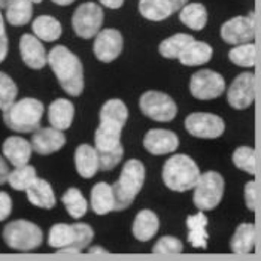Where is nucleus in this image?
Wrapping results in <instances>:
<instances>
[{"label": "nucleus", "mask_w": 261, "mask_h": 261, "mask_svg": "<svg viewBox=\"0 0 261 261\" xmlns=\"http://www.w3.org/2000/svg\"><path fill=\"white\" fill-rule=\"evenodd\" d=\"M48 64L56 73L61 88L73 97L84 90V69L81 60L66 46H54L48 54Z\"/></svg>", "instance_id": "nucleus-1"}, {"label": "nucleus", "mask_w": 261, "mask_h": 261, "mask_svg": "<svg viewBox=\"0 0 261 261\" xmlns=\"http://www.w3.org/2000/svg\"><path fill=\"white\" fill-rule=\"evenodd\" d=\"M94 238L88 224H54L48 233V245L57 249V254H80Z\"/></svg>", "instance_id": "nucleus-2"}, {"label": "nucleus", "mask_w": 261, "mask_h": 261, "mask_svg": "<svg viewBox=\"0 0 261 261\" xmlns=\"http://www.w3.org/2000/svg\"><path fill=\"white\" fill-rule=\"evenodd\" d=\"M164 185L176 193H185L196 187L200 178V169L197 163L185 154H178L166 160L163 166Z\"/></svg>", "instance_id": "nucleus-3"}, {"label": "nucleus", "mask_w": 261, "mask_h": 261, "mask_svg": "<svg viewBox=\"0 0 261 261\" xmlns=\"http://www.w3.org/2000/svg\"><path fill=\"white\" fill-rule=\"evenodd\" d=\"M43 109V103L40 100L25 97L3 111V121L17 133H33L39 128Z\"/></svg>", "instance_id": "nucleus-4"}, {"label": "nucleus", "mask_w": 261, "mask_h": 261, "mask_svg": "<svg viewBox=\"0 0 261 261\" xmlns=\"http://www.w3.org/2000/svg\"><path fill=\"white\" fill-rule=\"evenodd\" d=\"M145 182V166L139 160H128L122 170L120 179L112 185L115 196V211H125L141 193Z\"/></svg>", "instance_id": "nucleus-5"}, {"label": "nucleus", "mask_w": 261, "mask_h": 261, "mask_svg": "<svg viewBox=\"0 0 261 261\" xmlns=\"http://www.w3.org/2000/svg\"><path fill=\"white\" fill-rule=\"evenodd\" d=\"M94 145L99 154L100 170H112L124 155L121 143V128L99 124L94 133Z\"/></svg>", "instance_id": "nucleus-6"}, {"label": "nucleus", "mask_w": 261, "mask_h": 261, "mask_svg": "<svg viewBox=\"0 0 261 261\" xmlns=\"http://www.w3.org/2000/svg\"><path fill=\"white\" fill-rule=\"evenodd\" d=\"M3 241L11 249L29 252L42 245L43 233L36 224L25 220H17L9 222L3 228Z\"/></svg>", "instance_id": "nucleus-7"}, {"label": "nucleus", "mask_w": 261, "mask_h": 261, "mask_svg": "<svg viewBox=\"0 0 261 261\" xmlns=\"http://www.w3.org/2000/svg\"><path fill=\"white\" fill-rule=\"evenodd\" d=\"M224 194V178L218 172H204L194 187L193 201L199 211L215 209Z\"/></svg>", "instance_id": "nucleus-8"}, {"label": "nucleus", "mask_w": 261, "mask_h": 261, "mask_svg": "<svg viewBox=\"0 0 261 261\" xmlns=\"http://www.w3.org/2000/svg\"><path fill=\"white\" fill-rule=\"evenodd\" d=\"M139 106L143 115L159 122H170L175 120L178 108L175 100L160 91H146L141 96Z\"/></svg>", "instance_id": "nucleus-9"}, {"label": "nucleus", "mask_w": 261, "mask_h": 261, "mask_svg": "<svg viewBox=\"0 0 261 261\" xmlns=\"http://www.w3.org/2000/svg\"><path fill=\"white\" fill-rule=\"evenodd\" d=\"M103 24V9L94 2L80 5L72 17V27L82 39L94 38Z\"/></svg>", "instance_id": "nucleus-10"}, {"label": "nucleus", "mask_w": 261, "mask_h": 261, "mask_svg": "<svg viewBox=\"0 0 261 261\" xmlns=\"http://www.w3.org/2000/svg\"><path fill=\"white\" fill-rule=\"evenodd\" d=\"M225 90V81L220 73L204 69L196 72L190 80V93L199 100H212L220 97Z\"/></svg>", "instance_id": "nucleus-11"}, {"label": "nucleus", "mask_w": 261, "mask_h": 261, "mask_svg": "<svg viewBox=\"0 0 261 261\" xmlns=\"http://www.w3.org/2000/svg\"><path fill=\"white\" fill-rule=\"evenodd\" d=\"M185 128L194 138L217 139L224 133L225 124L218 115L207 112H194L185 118Z\"/></svg>", "instance_id": "nucleus-12"}, {"label": "nucleus", "mask_w": 261, "mask_h": 261, "mask_svg": "<svg viewBox=\"0 0 261 261\" xmlns=\"http://www.w3.org/2000/svg\"><path fill=\"white\" fill-rule=\"evenodd\" d=\"M221 38L230 45H242L255 38V14L246 17H234L225 21L221 27Z\"/></svg>", "instance_id": "nucleus-13"}, {"label": "nucleus", "mask_w": 261, "mask_h": 261, "mask_svg": "<svg viewBox=\"0 0 261 261\" xmlns=\"http://www.w3.org/2000/svg\"><path fill=\"white\" fill-rule=\"evenodd\" d=\"M124 46V39L121 32L117 29H105L96 35L93 51L97 60L111 63L120 57Z\"/></svg>", "instance_id": "nucleus-14"}, {"label": "nucleus", "mask_w": 261, "mask_h": 261, "mask_svg": "<svg viewBox=\"0 0 261 261\" xmlns=\"http://www.w3.org/2000/svg\"><path fill=\"white\" fill-rule=\"evenodd\" d=\"M255 97V75L251 72L241 73L236 80L231 82L227 100L234 109H246L252 105Z\"/></svg>", "instance_id": "nucleus-15"}, {"label": "nucleus", "mask_w": 261, "mask_h": 261, "mask_svg": "<svg viewBox=\"0 0 261 261\" xmlns=\"http://www.w3.org/2000/svg\"><path fill=\"white\" fill-rule=\"evenodd\" d=\"M143 146L152 155H166L175 152L179 146V138L176 133L164 128H152L143 138Z\"/></svg>", "instance_id": "nucleus-16"}, {"label": "nucleus", "mask_w": 261, "mask_h": 261, "mask_svg": "<svg viewBox=\"0 0 261 261\" xmlns=\"http://www.w3.org/2000/svg\"><path fill=\"white\" fill-rule=\"evenodd\" d=\"M66 143V136L61 133V130L54 127L38 128L33 132L32 136V148L35 152L40 155H49L53 152H57Z\"/></svg>", "instance_id": "nucleus-17"}, {"label": "nucleus", "mask_w": 261, "mask_h": 261, "mask_svg": "<svg viewBox=\"0 0 261 261\" xmlns=\"http://www.w3.org/2000/svg\"><path fill=\"white\" fill-rule=\"evenodd\" d=\"M21 59L30 69H42L48 63L46 51L39 38L35 35H22L20 39Z\"/></svg>", "instance_id": "nucleus-18"}, {"label": "nucleus", "mask_w": 261, "mask_h": 261, "mask_svg": "<svg viewBox=\"0 0 261 261\" xmlns=\"http://www.w3.org/2000/svg\"><path fill=\"white\" fill-rule=\"evenodd\" d=\"M2 151H3V155L8 159L11 164L18 167V166H24L29 163L33 148H32V143H29L24 138L11 136L3 142Z\"/></svg>", "instance_id": "nucleus-19"}, {"label": "nucleus", "mask_w": 261, "mask_h": 261, "mask_svg": "<svg viewBox=\"0 0 261 261\" xmlns=\"http://www.w3.org/2000/svg\"><path fill=\"white\" fill-rule=\"evenodd\" d=\"M75 166L82 178H85V179L93 178L97 173V170H100L99 154H97L96 148H93L91 145H87V143L80 145L75 151Z\"/></svg>", "instance_id": "nucleus-20"}, {"label": "nucleus", "mask_w": 261, "mask_h": 261, "mask_svg": "<svg viewBox=\"0 0 261 261\" xmlns=\"http://www.w3.org/2000/svg\"><path fill=\"white\" fill-rule=\"evenodd\" d=\"M159 230H160V220L149 209L141 211L135 217V221H133V225H132L133 236L141 242L151 241L157 234Z\"/></svg>", "instance_id": "nucleus-21"}, {"label": "nucleus", "mask_w": 261, "mask_h": 261, "mask_svg": "<svg viewBox=\"0 0 261 261\" xmlns=\"http://www.w3.org/2000/svg\"><path fill=\"white\" fill-rule=\"evenodd\" d=\"M75 117V106L67 99H57L49 105L48 109V120L54 128L59 130H67Z\"/></svg>", "instance_id": "nucleus-22"}, {"label": "nucleus", "mask_w": 261, "mask_h": 261, "mask_svg": "<svg viewBox=\"0 0 261 261\" xmlns=\"http://www.w3.org/2000/svg\"><path fill=\"white\" fill-rule=\"evenodd\" d=\"M91 209L97 215H106L115 211V196L112 185L106 182H99L91 190Z\"/></svg>", "instance_id": "nucleus-23"}, {"label": "nucleus", "mask_w": 261, "mask_h": 261, "mask_svg": "<svg viewBox=\"0 0 261 261\" xmlns=\"http://www.w3.org/2000/svg\"><path fill=\"white\" fill-rule=\"evenodd\" d=\"M25 194H27L29 201L36 207L53 209L56 206V196H54L53 187L45 179L36 178L33 184L27 188Z\"/></svg>", "instance_id": "nucleus-24"}, {"label": "nucleus", "mask_w": 261, "mask_h": 261, "mask_svg": "<svg viewBox=\"0 0 261 261\" xmlns=\"http://www.w3.org/2000/svg\"><path fill=\"white\" fill-rule=\"evenodd\" d=\"M128 118V109L125 103L120 99L108 100L100 109V124L121 128L125 125Z\"/></svg>", "instance_id": "nucleus-25"}, {"label": "nucleus", "mask_w": 261, "mask_h": 261, "mask_svg": "<svg viewBox=\"0 0 261 261\" xmlns=\"http://www.w3.org/2000/svg\"><path fill=\"white\" fill-rule=\"evenodd\" d=\"M212 59V46L206 42L193 40L179 54L178 60L184 66H200Z\"/></svg>", "instance_id": "nucleus-26"}, {"label": "nucleus", "mask_w": 261, "mask_h": 261, "mask_svg": "<svg viewBox=\"0 0 261 261\" xmlns=\"http://www.w3.org/2000/svg\"><path fill=\"white\" fill-rule=\"evenodd\" d=\"M255 238H257L255 225L249 222H243L236 228L230 241V248L234 254H249L255 246Z\"/></svg>", "instance_id": "nucleus-27"}, {"label": "nucleus", "mask_w": 261, "mask_h": 261, "mask_svg": "<svg viewBox=\"0 0 261 261\" xmlns=\"http://www.w3.org/2000/svg\"><path fill=\"white\" fill-rule=\"evenodd\" d=\"M207 218L204 217L203 211L196 215H190L187 218V228H188V242L193 248H207V239L209 234L206 231Z\"/></svg>", "instance_id": "nucleus-28"}, {"label": "nucleus", "mask_w": 261, "mask_h": 261, "mask_svg": "<svg viewBox=\"0 0 261 261\" xmlns=\"http://www.w3.org/2000/svg\"><path fill=\"white\" fill-rule=\"evenodd\" d=\"M139 12L149 21H163L173 12V3L170 0H139Z\"/></svg>", "instance_id": "nucleus-29"}, {"label": "nucleus", "mask_w": 261, "mask_h": 261, "mask_svg": "<svg viewBox=\"0 0 261 261\" xmlns=\"http://www.w3.org/2000/svg\"><path fill=\"white\" fill-rule=\"evenodd\" d=\"M179 21L191 30H203L207 22V11L199 2L187 3L179 11Z\"/></svg>", "instance_id": "nucleus-30"}, {"label": "nucleus", "mask_w": 261, "mask_h": 261, "mask_svg": "<svg viewBox=\"0 0 261 261\" xmlns=\"http://www.w3.org/2000/svg\"><path fill=\"white\" fill-rule=\"evenodd\" d=\"M32 30L36 38L45 42H54L61 36L60 21L51 15H40L32 22Z\"/></svg>", "instance_id": "nucleus-31"}, {"label": "nucleus", "mask_w": 261, "mask_h": 261, "mask_svg": "<svg viewBox=\"0 0 261 261\" xmlns=\"http://www.w3.org/2000/svg\"><path fill=\"white\" fill-rule=\"evenodd\" d=\"M33 2L32 0H12L6 8V20L11 25L21 27L32 20Z\"/></svg>", "instance_id": "nucleus-32"}, {"label": "nucleus", "mask_w": 261, "mask_h": 261, "mask_svg": "<svg viewBox=\"0 0 261 261\" xmlns=\"http://www.w3.org/2000/svg\"><path fill=\"white\" fill-rule=\"evenodd\" d=\"M61 201L67 211V214L75 218V220H80L82 218L85 214H87V209H88V203L85 200V197L82 196L78 188H69L63 197H61Z\"/></svg>", "instance_id": "nucleus-33"}, {"label": "nucleus", "mask_w": 261, "mask_h": 261, "mask_svg": "<svg viewBox=\"0 0 261 261\" xmlns=\"http://www.w3.org/2000/svg\"><path fill=\"white\" fill-rule=\"evenodd\" d=\"M193 40H194V38L191 35L176 33V35H173V36H170L167 39L161 40L160 46H159V53L166 59H178L179 54L182 53V49Z\"/></svg>", "instance_id": "nucleus-34"}, {"label": "nucleus", "mask_w": 261, "mask_h": 261, "mask_svg": "<svg viewBox=\"0 0 261 261\" xmlns=\"http://www.w3.org/2000/svg\"><path fill=\"white\" fill-rule=\"evenodd\" d=\"M36 178H38L36 169L33 166L24 164V166H18L12 172H9L8 182L17 191H27V188L33 184Z\"/></svg>", "instance_id": "nucleus-35"}, {"label": "nucleus", "mask_w": 261, "mask_h": 261, "mask_svg": "<svg viewBox=\"0 0 261 261\" xmlns=\"http://www.w3.org/2000/svg\"><path fill=\"white\" fill-rule=\"evenodd\" d=\"M255 56H257V48L252 42L238 45L236 48L230 49L228 59L236 66L242 67H254L255 66Z\"/></svg>", "instance_id": "nucleus-36"}, {"label": "nucleus", "mask_w": 261, "mask_h": 261, "mask_svg": "<svg viewBox=\"0 0 261 261\" xmlns=\"http://www.w3.org/2000/svg\"><path fill=\"white\" fill-rule=\"evenodd\" d=\"M17 94H18L17 84L11 76L0 72V109L2 111L9 109L15 103Z\"/></svg>", "instance_id": "nucleus-37"}, {"label": "nucleus", "mask_w": 261, "mask_h": 261, "mask_svg": "<svg viewBox=\"0 0 261 261\" xmlns=\"http://www.w3.org/2000/svg\"><path fill=\"white\" fill-rule=\"evenodd\" d=\"M233 163L238 169L255 175V151L251 146H239L233 152Z\"/></svg>", "instance_id": "nucleus-38"}, {"label": "nucleus", "mask_w": 261, "mask_h": 261, "mask_svg": "<svg viewBox=\"0 0 261 261\" xmlns=\"http://www.w3.org/2000/svg\"><path fill=\"white\" fill-rule=\"evenodd\" d=\"M182 251H184L182 242L173 236H163L152 246L154 254H181Z\"/></svg>", "instance_id": "nucleus-39"}, {"label": "nucleus", "mask_w": 261, "mask_h": 261, "mask_svg": "<svg viewBox=\"0 0 261 261\" xmlns=\"http://www.w3.org/2000/svg\"><path fill=\"white\" fill-rule=\"evenodd\" d=\"M245 201L249 211H255L257 207V184L254 181H249L245 185Z\"/></svg>", "instance_id": "nucleus-40"}, {"label": "nucleus", "mask_w": 261, "mask_h": 261, "mask_svg": "<svg viewBox=\"0 0 261 261\" xmlns=\"http://www.w3.org/2000/svg\"><path fill=\"white\" fill-rule=\"evenodd\" d=\"M12 212V199L8 193L0 191V221H5Z\"/></svg>", "instance_id": "nucleus-41"}, {"label": "nucleus", "mask_w": 261, "mask_h": 261, "mask_svg": "<svg viewBox=\"0 0 261 261\" xmlns=\"http://www.w3.org/2000/svg\"><path fill=\"white\" fill-rule=\"evenodd\" d=\"M8 176H9V167L6 161L3 160V157H0V185L8 182Z\"/></svg>", "instance_id": "nucleus-42"}, {"label": "nucleus", "mask_w": 261, "mask_h": 261, "mask_svg": "<svg viewBox=\"0 0 261 261\" xmlns=\"http://www.w3.org/2000/svg\"><path fill=\"white\" fill-rule=\"evenodd\" d=\"M8 54V38L6 35H0V63L6 59Z\"/></svg>", "instance_id": "nucleus-43"}, {"label": "nucleus", "mask_w": 261, "mask_h": 261, "mask_svg": "<svg viewBox=\"0 0 261 261\" xmlns=\"http://www.w3.org/2000/svg\"><path fill=\"white\" fill-rule=\"evenodd\" d=\"M99 2L109 9H118L124 5V0H99Z\"/></svg>", "instance_id": "nucleus-44"}, {"label": "nucleus", "mask_w": 261, "mask_h": 261, "mask_svg": "<svg viewBox=\"0 0 261 261\" xmlns=\"http://www.w3.org/2000/svg\"><path fill=\"white\" fill-rule=\"evenodd\" d=\"M173 3V8H175V12L176 11H181L182 8L188 3V0H170Z\"/></svg>", "instance_id": "nucleus-45"}, {"label": "nucleus", "mask_w": 261, "mask_h": 261, "mask_svg": "<svg viewBox=\"0 0 261 261\" xmlns=\"http://www.w3.org/2000/svg\"><path fill=\"white\" fill-rule=\"evenodd\" d=\"M53 2L59 6H67V5H72L75 0H53Z\"/></svg>", "instance_id": "nucleus-46"}, {"label": "nucleus", "mask_w": 261, "mask_h": 261, "mask_svg": "<svg viewBox=\"0 0 261 261\" xmlns=\"http://www.w3.org/2000/svg\"><path fill=\"white\" fill-rule=\"evenodd\" d=\"M0 35H6V32H5V21H3V17H2V12H0Z\"/></svg>", "instance_id": "nucleus-47"}, {"label": "nucleus", "mask_w": 261, "mask_h": 261, "mask_svg": "<svg viewBox=\"0 0 261 261\" xmlns=\"http://www.w3.org/2000/svg\"><path fill=\"white\" fill-rule=\"evenodd\" d=\"M88 252H90V254H101V252H106V251H103L101 248H91Z\"/></svg>", "instance_id": "nucleus-48"}, {"label": "nucleus", "mask_w": 261, "mask_h": 261, "mask_svg": "<svg viewBox=\"0 0 261 261\" xmlns=\"http://www.w3.org/2000/svg\"><path fill=\"white\" fill-rule=\"evenodd\" d=\"M11 2H12V0H0V9H2V8H8Z\"/></svg>", "instance_id": "nucleus-49"}, {"label": "nucleus", "mask_w": 261, "mask_h": 261, "mask_svg": "<svg viewBox=\"0 0 261 261\" xmlns=\"http://www.w3.org/2000/svg\"><path fill=\"white\" fill-rule=\"evenodd\" d=\"M32 2H33V3H40L42 0H32Z\"/></svg>", "instance_id": "nucleus-50"}]
</instances>
